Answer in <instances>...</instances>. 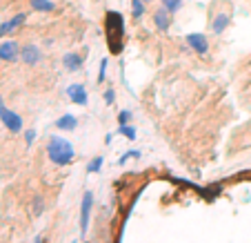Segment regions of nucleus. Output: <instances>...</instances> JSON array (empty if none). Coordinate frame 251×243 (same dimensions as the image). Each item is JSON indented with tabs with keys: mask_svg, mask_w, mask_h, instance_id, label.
<instances>
[{
	"mask_svg": "<svg viewBox=\"0 0 251 243\" xmlns=\"http://www.w3.org/2000/svg\"><path fill=\"white\" fill-rule=\"evenodd\" d=\"M47 154H49V158H51L53 165H58V167L69 165V163H74V158H76V150H74V145H71L67 138H62V136H51L49 138Z\"/></svg>",
	"mask_w": 251,
	"mask_h": 243,
	"instance_id": "obj_1",
	"label": "nucleus"
},
{
	"mask_svg": "<svg viewBox=\"0 0 251 243\" xmlns=\"http://www.w3.org/2000/svg\"><path fill=\"white\" fill-rule=\"evenodd\" d=\"M104 31H107V40L114 54L123 52V38H125V18L118 11H107L104 16Z\"/></svg>",
	"mask_w": 251,
	"mask_h": 243,
	"instance_id": "obj_2",
	"label": "nucleus"
},
{
	"mask_svg": "<svg viewBox=\"0 0 251 243\" xmlns=\"http://www.w3.org/2000/svg\"><path fill=\"white\" fill-rule=\"evenodd\" d=\"M231 25V14L229 11H216L209 20V29H211L213 36H220V33L227 31V27Z\"/></svg>",
	"mask_w": 251,
	"mask_h": 243,
	"instance_id": "obj_3",
	"label": "nucleus"
},
{
	"mask_svg": "<svg viewBox=\"0 0 251 243\" xmlns=\"http://www.w3.org/2000/svg\"><path fill=\"white\" fill-rule=\"evenodd\" d=\"M171 23H174V14H171L167 7H158V9L153 11V27H156V31H160V33L169 31Z\"/></svg>",
	"mask_w": 251,
	"mask_h": 243,
	"instance_id": "obj_4",
	"label": "nucleus"
},
{
	"mask_svg": "<svg viewBox=\"0 0 251 243\" xmlns=\"http://www.w3.org/2000/svg\"><path fill=\"white\" fill-rule=\"evenodd\" d=\"M187 45H189V49H194L198 56H204V54L209 52V38L204 36V33L200 31H194V33H187Z\"/></svg>",
	"mask_w": 251,
	"mask_h": 243,
	"instance_id": "obj_5",
	"label": "nucleus"
},
{
	"mask_svg": "<svg viewBox=\"0 0 251 243\" xmlns=\"http://www.w3.org/2000/svg\"><path fill=\"white\" fill-rule=\"evenodd\" d=\"M20 45L18 40H5V43H0V61L5 62H16L20 58Z\"/></svg>",
	"mask_w": 251,
	"mask_h": 243,
	"instance_id": "obj_6",
	"label": "nucleus"
},
{
	"mask_svg": "<svg viewBox=\"0 0 251 243\" xmlns=\"http://www.w3.org/2000/svg\"><path fill=\"white\" fill-rule=\"evenodd\" d=\"M40 58H43V54H40V47H38V45H33V43L23 45V49H20V61H23L25 65H29V67L38 65Z\"/></svg>",
	"mask_w": 251,
	"mask_h": 243,
	"instance_id": "obj_7",
	"label": "nucleus"
},
{
	"mask_svg": "<svg viewBox=\"0 0 251 243\" xmlns=\"http://www.w3.org/2000/svg\"><path fill=\"white\" fill-rule=\"evenodd\" d=\"M91 203H94V194H91V192H85V196H82V205H80V232H82V237H85L87 230H89Z\"/></svg>",
	"mask_w": 251,
	"mask_h": 243,
	"instance_id": "obj_8",
	"label": "nucleus"
},
{
	"mask_svg": "<svg viewBox=\"0 0 251 243\" xmlns=\"http://www.w3.org/2000/svg\"><path fill=\"white\" fill-rule=\"evenodd\" d=\"M0 121H2V125H5L9 132H14V134H18L20 129H23V119H20L16 112H11V110H5V112H2Z\"/></svg>",
	"mask_w": 251,
	"mask_h": 243,
	"instance_id": "obj_9",
	"label": "nucleus"
},
{
	"mask_svg": "<svg viewBox=\"0 0 251 243\" xmlns=\"http://www.w3.org/2000/svg\"><path fill=\"white\" fill-rule=\"evenodd\" d=\"M67 96L71 98V103H76V105H87V90L85 85H80V83H74V85L67 87Z\"/></svg>",
	"mask_w": 251,
	"mask_h": 243,
	"instance_id": "obj_10",
	"label": "nucleus"
},
{
	"mask_svg": "<svg viewBox=\"0 0 251 243\" xmlns=\"http://www.w3.org/2000/svg\"><path fill=\"white\" fill-rule=\"evenodd\" d=\"M25 23H27V14H16L11 20H7V23L0 25V38H2V36H9L11 31H16L18 27H23Z\"/></svg>",
	"mask_w": 251,
	"mask_h": 243,
	"instance_id": "obj_11",
	"label": "nucleus"
},
{
	"mask_svg": "<svg viewBox=\"0 0 251 243\" xmlns=\"http://www.w3.org/2000/svg\"><path fill=\"white\" fill-rule=\"evenodd\" d=\"M62 65H65L67 72H80L82 65H85V58L76 52H69V54L62 56Z\"/></svg>",
	"mask_w": 251,
	"mask_h": 243,
	"instance_id": "obj_12",
	"label": "nucleus"
},
{
	"mask_svg": "<svg viewBox=\"0 0 251 243\" xmlns=\"http://www.w3.org/2000/svg\"><path fill=\"white\" fill-rule=\"evenodd\" d=\"M76 125H78V119L74 114H62L56 121V127L62 129V132H71V129H76Z\"/></svg>",
	"mask_w": 251,
	"mask_h": 243,
	"instance_id": "obj_13",
	"label": "nucleus"
},
{
	"mask_svg": "<svg viewBox=\"0 0 251 243\" xmlns=\"http://www.w3.org/2000/svg\"><path fill=\"white\" fill-rule=\"evenodd\" d=\"M31 9L33 11H40V14H49V11L56 9L51 0H31Z\"/></svg>",
	"mask_w": 251,
	"mask_h": 243,
	"instance_id": "obj_14",
	"label": "nucleus"
},
{
	"mask_svg": "<svg viewBox=\"0 0 251 243\" xmlns=\"http://www.w3.org/2000/svg\"><path fill=\"white\" fill-rule=\"evenodd\" d=\"M145 14H147V2H142V0H131V18L140 20Z\"/></svg>",
	"mask_w": 251,
	"mask_h": 243,
	"instance_id": "obj_15",
	"label": "nucleus"
},
{
	"mask_svg": "<svg viewBox=\"0 0 251 243\" xmlns=\"http://www.w3.org/2000/svg\"><path fill=\"white\" fill-rule=\"evenodd\" d=\"M182 2H185V0H160V5L167 7L171 14H178V11L182 9Z\"/></svg>",
	"mask_w": 251,
	"mask_h": 243,
	"instance_id": "obj_16",
	"label": "nucleus"
},
{
	"mask_svg": "<svg viewBox=\"0 0 251 243\" xmlns=\"http://www.w3.org/2000/svg\"><path fill=\"white\" fill-rule=\"evenodd\" d=\"M120 134H123V136H127L129 141H133V138H136V129L131 127V125H120Z\"/></svg>",
	"mask_w": 251,
	"mask_h": 243,
	"instance_id": "obj_17",
	"label": "nucleus"
},
{
	"mask_svg": "<svg viewBox=\"0 0 251 243\" xmlns=\"http://www.w3.org/2000/svg\"><path fill=\"white\" fill-rule=\"evenodd\" d=\"M100 167H102V156H96L94 161L89 163V167H87V172H89V174H96V172H98Z\"/></svg>",
	"mask_w": 251,
	"mask_h": 243,
	"instance_id": "obj_18",
	"label": "nucleus"
},
{
	"mask_svg": "<svg viewBox=\"0 0 251 243\" xmlns=\"http://www.w3.org/2000/svg\"><path fill=\"white\" fill-rule=\"evenodd\" d=\"M138 156H140V150H131V152H125L123 154V156H120V165H125V163H127L129 161V158H138Z\"/></svg>",
	"mask_w": 251,
	"mask_h": 243,
	"instance_id": "obj_19",
	"label": "nucleus"
},
{
	"mask_svg": "<svg viewBox=\"0 0 251 243\" xmlns=\"http://www.w3.org/2000/svg\"><path fill=\"white\" fill-rule=\"evenodd\" d=\"M107 65H109V61H107V58H102V61H100V72H98V83H104V74H107Z\"/></svg>",
	"mask_w": 251,
	"mask_h": 243,
	"instance_id": "obj_20",
	"label": "nucleus"
},
{
	"mask_svg": "<svg viewBox=\"0 0 251 243\" xmlns=\"http://www.w3.org/2000/svg\"><path fill=\"white\" fill-rule=\"evenodd\" d=\"M102 98H104V103H107V105H114V100H116V91L109 87V90H107V91L102 94Z\"/></svg>",
	"mask_w": 251,
	"mask_h": 243,
	"instance_id": "obj_21",
	"label": "nucleus"
},
{
	"mask_svg": "<svg viewBox=\"0 0 251 243\" xmlns=\"http://www.w3.org/2000/svg\"><path fill=\"white\" fill-rule=\"evenodd\" d=\"M129 121H131V112H129V110H123V112L118 114V123H120V125H127Z\"/></svg>",
	"mask_w": 251,
	"mask_h": 243,
	"instance_id": "obj_22",
	"label": "nucleus"
},
{
	"mask_svg": "<svg viewBox=\"0 0 251 243\" xmlns=\"http://www.w3.org/2000/svg\"><path fill=\"white\" fill-rule=\"evenodd\" d=\"M43 210H45L43 199H36L33 201V214H43Z\"/></svg>",
	"mask_w": 251,
	"mask_h": 243,
	"instance_id": "obj_23",
	"label": "nucleus"
},
{
	"mask_svg": "<svg viewBox=\"0 0 251 243\" xmlns=\"http://www.w3.org/2000/svg\"><path fill=\"white\" fill-rule=\"evenodd\" d=\"M33 138H36V129H27V132H25V141H27V145L33 143Z\"/></svg>",
	"mask_w": 251,
	"mask_h": 243,
	"instance_id": "obj_24",
	"label": "nucleus"
},
{
	"mask_svg": "<svg viewBox=\"0 0 251 243\" xmlns=\"http://www.w3.org/2000/svg\"><path fill=\"white\" fill-rule=\"evenodd\" d=\"M7 107H5V100H2V96H0V116H2V112H5Z\"/></svg>",
	"mask_w": 251,
	"mask_h": 243,
	"instance_id": "obj_25",
	"label": "nucleus"
},
{
	"mask_svg": "<svg viewBox=\"0 0 251 243\" xmlns=\"http://www.w3.org/2000/svg\"><path fill=\"white\" fill-rule=\"evenodd\" d=\"M36 243H45V241H43V239H36Z\"/></svg>",
	"mask_w": 251,
	"mask_h": 243,
	"instance_id": "obj_26",
	"label": "nucleus"
},
{
	"mask_svg": "<svg viewBox=\"0 0 251 243\" xmlns=\"http://www.w3.org/2000/svg\"><path fill=\"white\" fill-rule=\"evenodd\" d=\"M142 2H147V5H149V2H151V0H142Z\"/></svg>",
	"mask_w": 251,
	"mask_h": 243,
	"instance_id": "obj_27",
	"label": "nucleus"
}]
</instances>
